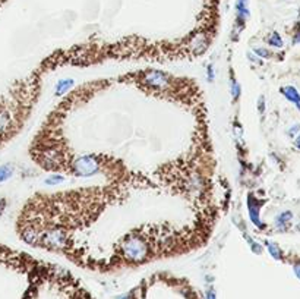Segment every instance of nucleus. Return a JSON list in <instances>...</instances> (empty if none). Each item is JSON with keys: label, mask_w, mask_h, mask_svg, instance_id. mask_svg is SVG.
Returning a JSON list of instances; mask_svg holds the SVG:
<instances>
[{"label": "nucleus", "mask_w": 300, "mask_h": 299, "mask_svg": "<svg viewBox=\"0 0 300 299\" xmlns=\"http://www.w3.org/2000/svg\"><path fill=\"white\" fill-rule=\"evenodd\" d=\"M295 145H296V148H299L300 150V134L298 135V138H296V141H295Z\"/></svg>", "instance_id": "6ab92c4d"}, {"label": "nucleus", "mask_w": 300, "mask_h": 299, "mask_svg": "<svg viewBox=\"0 0 300 299\" xmlns=\"http://www.w3.org/2000/svg\"><path fill=\"white\" fill-rule=\"evenodd\" d=\"M293 270H295V274H296V277L300 280V263H298L295 267H293Z\"/></svg>", "instance_id": "a211bd4d"}, {"label": "nucleus", "mask_w": 300, "mask_h": 299, "mask_svg": "<svg viewBox=\"0 0 300 299\" xmlns=\"http://www.w3.org/2000/svg\"><path fill=\"white\" fill-rule=\"evenodd\" d=\"M281 94L300 110V93L298 88H295L293 85H286L281 88Z\"/></svg>", "instance_id": "0eeeda50"}, {"label": "nucleus", "mask_w": 300, "mask_h": 299, "mask_svg": "<svg viewBox=\"0 0 300 299\" xmlns=\"http://www.w3.org/2000/svg\"><path fill=\"white\" fill-rule=\"evenodd\" d=\"M209 44V38L203 34V32H198L189 43V49L194 55H202Z\"/></svg>", "instance_id": "39448f33"}, {"label": "nucleus", "mask_w": 300, "mask_h": 299, "mask_svg": "<svg viewBox=\"0 0 300 299\" xmlns=\"http://www.w3.org/2000/svg\"><path fill=\"white\" fill-rule=\"evenodd\" d=\"M268 43H270V46H273V47H283V38L280 37L278 32H273V34L268 37Z\"/></svg>", "instance_id": "9b49d317"}, {"label": "nucleus", "mask_w": 300, "mask_h": 299, "mask_svg": "<svg viewBox=\"0 0 300 299\" xmlns=\"http://www.w3.org/2000/svg\"><path fill=\"white\" fill-rule=\"evenodd\" d=\"M239 94H240V85L236 81H233L231 82V96H233V99H237Z\"/></svg>", "instance_id": "ddd939ff"}, {"label": "nucleus", "mask_w": 300, "mask_h": 299, "mask_svg": "<svg viewBox=\"0 0 300 299\" xmlns=\"http://www.w3.org/2000/svg\"><path fill=\"white\" fill-rule=\"evenodd\" d=\"M299 131H300V125H293V128L289 129V135L295 136L296 135V132H299Z\"/></svg>", "instance_id": "dca6fc26"}, {"label": "nucleus", "mask_w": 300, "mask_h": 299, "mask_svg": "<svg viewBox=\"0 0 300 299\" xmlns=\"http://www.w3.org/2000/svg\"><path fill=\"white\" fill-rule=\"evenodd\" d=\"M63 181H65L63 176H60V175H51L46 182H47L49 185H57V184H62Z\"/></svg>", "instance_id": "f8f14e48"}, {"label": "nucleus", "mask_w": 300, "mask_h": 299, "mask_svg": "<svg viewBox=\"0 0 300 299\" xmlns=\"http://www.w3.org/2000/svg\"><path fill=\"white\" fill-rule=\"evenodd\" d=\"M265 245H267V248H268V251H270V254L273 255V258H274V260H281V258H283V251H281V248L275 244V242H270V241H267Z\"/></svg>", "instance_id": "9d476101"}, {"label": "nucleus", "mask_w": 300, "mask_h": 299, "mask_svg": "<svg viewBox=\"0 0 300 299\" xmlns=\"http://www.w3.org/2000/svg\"><path fill=\"white\" fill-rule=\"evenodd\" d=\"M100 170V163L93 156H82L74 162V172L81 178H88Z\"/></svg>", "instance_id": "7ed1b4c3"}, {"label": "nucleus", "mask_w": 300, "mask_h": 299, "mask_svg": "<svg viewBox=\"0 0 300 299\" xmlns=\"http://www.w3.org/2000/svg\"><path fill=\"white\" fill-rule=\"evenodd\" d=\"M249 0H237L236 1V13H237V24L245 25V21L249 18Z\"/></svg>", "instance_id": "423d86ee"}, {"label": "nucleus", "mask_w": 300, "mask_h": 299, "mask_svg": "<svg viewBox=\"0 0 300 299\" xmlns=\"http://www.w3.org/2000/svg\"><path fill=\"white\" fill-rule=\"evenodd\" d=\"M206 74H208V78H209V81H214V78H215V74H214V68L209 65L208 66V69H206Z\"/></svg>", "instance_id": "2eb2a0df"}, {"label": "nucleus", "mask_w": 300, "mask_h": 299, "mask_svg": "<svg viewBox=\"0 0 300 299\" xmlns=\"http://www.w3.org/2000/svg\"><path fill=\"white\" fill-rule=\"evenodd\" d=\"M142 81L145 82L152 90H167L172 84V80L167 74L161 71H147Z\"/></svg>", "instance_id": "20e7f679"}, {"label": "nucleus", "mask_w": 300, "mask_h": 299, "mask_svg": "<svg viewBox=\"0 0 300 299\" xmlns=\"http://www.w3.org/2000/svg\"><path fill=\"white\" fill-rule=\"evenodd\" d=\"M255 53L258 56H261V57H270V56H271V53H270L267 49H256Z\"/></svg>", "instance_id": "4468645a"}, {"label": "nucleus", "mask_w": 300, "mask_h": 299, "mask_svg": "<svg viewBox=\"0 0 300 299\" xmlns=\"http://www.w3.org/2000/svg\"><path fill=\"white\" fill-rule=\"evenodd\" d=\"M72 87H74V80H60L56 85V94L62 96V94L68 93Z\"/></svg>", "instance_id": "1a4fd4ad"}, {"label": "nucleus", "mask_w": 300, "mask_h": 299, "mask_svg": "<svg viewBox=\"0 0 300 299\" xmlns=\"http://www.w3.org/2000/svg\"><path fill=\"white\" fill-rule=\"evenodd\" d=\"M206 299H217L214 289H208V292H206Z\"/></svg>", "instance_id": "f3484780"}, {"label": "nucleus", "mask_w": 300, "mask_h": 299, "mask_svg": "<svg viewBox=\"0 0 300 299\" xmlns=\"http://www.w3.org/2000/svg\"><path fill=\"white\" fill-rule=\"evenodd\" d=\"M123 255L130 263H142L148 257V244L138 235H130L122 245Z\"/></svg>", "instance_id": "f03ea898"}, {"label": "nucleus", "mask_w": 300, "mask_h": 299, "mask_svg": "<svg viewBox=\"0 0 300 299\" xmlns=\"http://www.w3.org/2000/svg\"><path fill=\"white\" fill-rule=\"evenodd\" d=\"M292 218H293V213L292 211H284V213H281L277 220H275V224H277V227H280L281 230H284L287 226H289V223L292 221Z\"/></svg>", "instance_id": "6e6552de"}, {"label": "nucleus", "mask_w": 300, "mask_h": 299, "mask_svg": "<svg viewBox=\"0 0 300 299\" xmlns=\"http://www.w3.org/2000/svg\"><path fill=\"white\" fill-rule=\"evenodd\" d=\"M49 277L25 254L0 245V299H41Z\"/></svg>", "instance_id": "f257e3e1"}]
</instances>
